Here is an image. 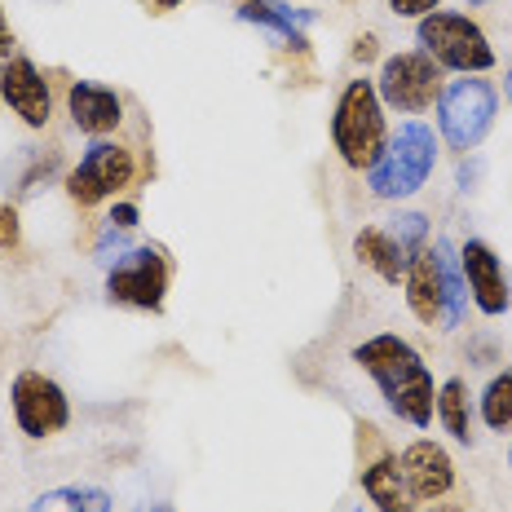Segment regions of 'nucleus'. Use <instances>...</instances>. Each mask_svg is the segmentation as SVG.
I'll return each instance as SVG.
<instances>
[{
  "label": "nucleus",
  "instance_id": "9d476101",
  "mask_svg": "<svg viewBox=\"0 0 512 512\" xmlns=\"http://www.w3.org/2000/svg\"><path fill=\"white\" fill-rule=\"evenodd\" d=\"M460 270H464L468 296H473V305L482 309L486 318L508 314V305H512L508 274H504V261H499V252L490 248L486 239H468L464 243V248H460Z\"/></svg>",
  "mask_w": 512,
  "mask_h": 512
},
{
  "label": "nucleus",
  "instance_id": "7ed1b4c3",
  "mask_svg": "<svg viewBox=\"0 0 512 512\" xmlns=\"http://www.w3.org/2000/svg\"><path fill=\"white\" fill-rule=\"evenodd\" d=\"M437 168V133L420 120H407L398 133L389 137L380 164L367 173V190L376 199H411L424 190V181L433 177Z\"/></svg>",
  "mask_w": 512,
  "mask_h": 512
},
{
  "label": "nucleus",
  "instance_id": "f8f14e48",
  "mask_svg": "<svg viewBox=\"0 0 512 512\" xmlns=\"http://www.w3.org/2000/svg\"><path fill=\"white\" fill-rule=\"evenodd\" d=\"M402 477H407L411 495L420 504H437L455 490V460L446 455V446H437L433 437H415L407 451L398 455Z\"/></svg>",
  "mask_w": 512,
  "mask_h": 512
},
{
  "label": "nucleus",
  "instance_id": "c85d7f7f",
  "mask_svg": "<svg viewBox=\"0 0 512 512\" xmlns=\"http://www.w3.org/2000/svg\"><path fill=\"white\" fill-rule=\"evenodd\" d=\"M473 177H477V164H460V190H473Z\"/></svg>",
  "mask_w": 512,
  "mask_h": 512
},
{
  "label": "nucleus",
  "instance_id": "6ab92c4d",
  "mask_svg": "<svg viewBox=\"0 0 512 512\" xmlns=\"http://www.w3.org/2000/svg\"><path fill=\"white\" fill-rule=\"evenodd\" d=\"M437 420L455 442H473V407H468V384L460 376L437 384Z\"/></svg>",
  "mask_w": 512,
  "mask_h": 512
},
{
  "label": "nucleus",
  "instance_id": "c756f323",
  "mask_svg": "<svg viewBox=\"0 0 512 512\" xmlns=\"http://www.w3.org/2000/svg\"><path fill=\"white\" fill-rule=\"evenodd\" d=\"M504 98H508V102H512V67H508V71H504Z\"/></svg>",
  "mask_w": 512,
  "mask_h": 512
},
{
  "label": "nucleus",
  "instance_id": "f03ea898",
  "mask_svg": "<svg viewBox=\"0 0 512 512\" xmlns=\"http://www.w3.org/2000/svg\"><path fill=\"white\" fill-rule=\"evenodd\" d=\"M332 146L354 173H371L389 146V124H384V102L376 93V80L358 76L340 89L332 111Z\"/></svg>",
  "mask_w": 512,
  "mask_h": 512
},
{
  "label": "nucleus",
  "instance_id": "5701e85b",
  "mask_svg": "<svg viewBox=\"0 0 512 512\" xmlns=\"http://www.w3.org/2000/svg\"><path fill=\"white\" fill-rule=\"evenodd\" d=\"M23 243V221L14 204H0V252H14Z\"/></svg>",
  "mask_w": 512,
  "mask_h": 512
},
{
  "label": "nucleus",
  "instance_id": "dca6fc26",
  "mask_svg": "<svg viewBox=\"0 0 512 512\" xmlns=\"http://www.w3.org/2000/svg\"><path fill=\"white\" fill-rule=\"evenodd\" d=\"M402 287H407V309L420 318L424 327L442 323V265H437V248H420L407 261V274H402Z\"/></svg>",
  "mask_w": 512,
  "mask_h": 512
},
{
  "label": "nucleus",
  "instance_id": "aec40b11",
  "mask_svg": "<svg viewBox=\"0 0 512 512\" xmlns=\"http://www.w3.org/2000/svg\"><path fill=\"white\" fill-rule=\"evenodd\" d=\"M27 512H111V495L102 486H58L31 499Z\"/></svg>",
  "mask_w": 512,
  "mask_h": 512
},
{
  "label": "nucleus",
  "instance_id": "7c9ffc66",
  "mask_svg": "<svg viewBox=\"0 0 512 512\" xmlns=\"http://www.w3.org/2000/svg\"><path fill=\"white\" fill-rule=\"evenodd\" d=\"M464 5H468V9H482V5H490V0H464Z\"/></svg>",
  "mask_w": 512,
  "mask_h": 512
},
{
  "label": "nucleus",
  "instance_id": "39448f33",
  "mask_svg": "<svg viewBox=\"0 0 512 512\" xmlns=\"http://www.w3.org/2000/svg\"><path fill=\"white\" fill-rule=\"evenodd\" d=\"M437 137H442L451 151H477L486 142V133L495 128V115H499V89L490 80H477V76H464V80H451L437 98Z\"/></svg>",
  "mask_w": 512,
  "mask_h": 512
},
{
  "label": "nucleus",
  "instance_id": "423d86ee",
  "mask_svg": "<svg viewBox=\"0 0 512 512\" xmlns=\"http://www.w3.org/2000/svg\"><path fill=\"white\" fill-rule=\"evenodd\" d=\"M173 287V261L159 243H142L128 248L111 261L106 270V301L124 309H142V314H159Z\"/></svg>",
  "mask_w": 512,
  "mask_h": 512
},
{
  "label": "nucleus",
  "instance_id": "20e7f679",
  "mask_svg": "<svg viewBox=\"0 0 512 512\" xmlns=\"http://www.w3.org/2000/svg\"><path fill=\"white\" fill-rule=\"evenodd\" d=\"M415 40L442 71H460V76H486L495 67V49H490L486 31L468 14L455 9H433L429 18L415 23Z\"/></svg>",
  "mask_w": 512,
  "mask_h": 512
},
{
  "label": "nucleus",
  "instance_id": "412c9836",
  "mask_svg": "<svg viewBox=\"0 0 512 512\" xmlns=\"http://www.w3.org/2000/svg\"><path fill=\"white\" fill-rule=\"evenodd\" d=\"M482 424L490 433H504V429H512V367H504V371H495L490 376V384L482 389Z\"/></svg>",
  "mask_w": 512,
  "mask_h": 512
},
{
  "label": "nucleus",
  "instance_id": "bb28decb",
  "mask_svg": "<svg viewBox=\"0 0 512 512\" xmlns=\"http://www.w3.org/2000/svg\"><path fill=\"white\" fill-rule=\"evenodd\" d=\"M9 58H14V31H9V18L0 9V62H9Z\"/></svg>",
  "mask_w": 512,
  "mask_h": 512
},
{
  "label": "nucleus",
  "instance_id": "ddd939ff",
  "mask_svg": "<svg viewBox=\"0 0 512 512\" xmlns=\"http://www.w3.org/2000/svg\"><path fill=\"white\" fill-rule=\"evenodd\" d=\"M67 115H71V124H76L84 137L102 142V137H111L115 128L124 124V98L111 89V84L71 80V89H67Z\"/></svg>",
  "mask_w": 512,
  "mask_h": 512
},
{
  "label": "nucleus",
  "instance_id": "a878e982",
  "mask_svg": "<svg viewBox=\"0 0 512 512\" xmlns=\"http://www.w3.org/2000/svg\"><path fill=\"white\" fill-rule=\"evenodd\" d=\"M137 221H142V208H137V204H115L111 217H106V226L128 234V230H137Z\"/></svg>",
  "mask_w": 512,
  "mask_h": 512
},
{
  "label": "nucleus",
  "instance_id": "2eb2a0df",
  "mask_svg": "<svg viewBox=\"0 0 512 512\" xmlns=\"http://www.w3.org/2000/svg\"><path fill=\"white\" fill-rule=\"evenodd\" d=\"M358 486H362V495H367V504L376 512H415V508H420V499L411 495L407 477H402L398 455H376V460H362Z\"/></svg>",
  "mask_w": 512,
  "mask_h": 512
},
{
  "label": "nucleus",
  "instance_id": "4468645a",
  "mask_svg": "<svg viewBox=\"0 0 512 512\" xmlns=\"http://www.w3.org/2000/svg\"><path fill=\"white\" fill-rule=\"evenodd\" d=\"M234 14H239V23L261 27L279 49L309 53L305 27L314 23V9H292V5H283V0H239Z\"/></svg>",
  "mask_w": 512,
  "mask_h": 512
},
{
  "label": "nucleus",
  "instance_id": "1a4fd4ad",
  "mask_svg": "<svg viewBox=\"0 0 512 512\" xmlns=\"http://www.w3.org/2000/svg\"><path fill=\"white\" fill-rule=\"evenodd\" d=\"M9 407H14V424L31 442H45V437L62 433L71 424L67 393L45 371H18L14 384H9Z\"/></svg>",
  "mask_w": 512,
  "mask_h": 512
},
{
  "label": "nucleus",
  "instance_id": "4be33fe9",
  "mask_svg": "<svg viewBox=\"0 0 512 512\" xmlns=\"http://www.w3.org/2000/svg\"><path fill=\"white\" fill-rule=\"evenodd\" d=\"M389 234L398 239V248L407 252V261L420 248H429V217L424 212H398V217L389 221Z\"/></svg>",
  "mask_w": 512,
  "mask_h": 512
},
{
  "label": "nucleus",
  "instance_id": "393cba45",
  "mask_svg": "<svg viewBox=\"0 0 512 512\" xmlns=\"http://www.w3.org/2000/svg\"><path fill=\"white\" fill-rule=\"evenodd\" d=\"M349 58L362 62V67H367V62H376V58H380V36H376V31H358V36H354V49H349Z\"/></svg>",
  "mask_w": 512,
  "mask_h": 512
},
{
  "label": "nucleus",
  "instance_id": "2f4dec72",
  "mask_svg": "<svg viewBox=\"0 0 512 512\" xmlns=\"http://www.w3.org/2000/svg\"><path fill=\"white\" fill-rule=\"evenodd\" d=\"M137 512H173V508H137Z\"/></svg>",
  "mask_w": 512,
  "mask_h": 512
},
{
  "label": "nucleus",
  "instance_id": "6e6552de",
  "mask_svg": "<svg viewBox=\"0 0 512 512\" xmlns=\"http://www.w3.org/2000/svg\"><path fill=\"white\" fill-rule=\"evenodd\" d=\"M137 177V159L124 142H93L80 155V164L67 173V195L80 208H98L106 199H115L124 186H133Z\"/></svg>",
  "mask_w": 512,
  "mask_h": 512
},
{
  "label": "nucleus",
  "instance_id": "a211bd4d",
  "mask_svg": "<svg viewBox=\"0 0 512 512\" xmlns=\"http://www.w3.org/2000/svg\"><path fill=\"white\" fill-rule=\"evenodd\" d=\"M437 265H442V323L460 327L464 309H468V287H464V270H460V252L451 248V239H437Z\"/></svg>",
  "mask_w": 512,
  "mask_h": 512
},
{
  "label": "nucleus",
  "instance_id": "9b49d317",
  "mask_svg": "<svg viewBox=\"0 0 512 512\" xmlns=\"http://www.w3.org/2000/svg\"><path fill=\"white\" fill-rule=\"evenodd\" d=\"M0 98H5V106L27 128H49L53 93H49V80L40 76V67L31 58H9L5 67H0Z\"/></svg>",
  "mask_w": 512,
  "mask_h": 512
},
{
  "label": "nucleus",
  "instance_id": "473e14b6",
  "mask_svg": "<svg viewBox=\"0 0 512 512\" xmlns=\"http://www.w3.org/2000/svg\"><path fill=\"white\" fill-rule=\"evenodd\" d=\"M508 464H512V451H508Z\"/></svg>",
  "mask_w": 512,
  "mask_h": 512
},
{
  "label": "nucleus",
  "instance_id": "f3484780",
  "mask_svg": "<svg viewBox=\"0 0 512 512\" xmlns=\"http://www.w3.org/2000/svg\"><path fill=\"white\" fill-rule=\"evenodd\" d=\"M354 256L358 265L376 270L384 283H402V274H407V252L398 248V239L384 226H362L354 234Z\"/></svg>",
  "mask_w": 512,
  "mask_h": 512
},
{
  "label": "nucleus",
  "instance_id": "b1692460",
  "mask_svg": "<svg viewBox=\"0 0 512 512\" xmlns=\"http://www.w3.org/2000/svg\"><path fill=\"white\" fill-rule=\"evenodd\" d=\"M389 9L398 18H415V23H420V18L433 14V9H442V0H389Z\"/></svg>",
  "mask_w": 512,
  "mask_h": 512
},
{
  "label": "nucleus",
  "instance_id": "0eeeda50",
  "mask_svg": "<svg viewBox=\"0 0 512 512\" xmlns=\"http://www.w3.org/2000/svg\"><path fill=\"white\" fill-rule=\"evenodd\" d=\"M442 89H446L442 67H437L424 49H402L380 62L376 93L384 106H393V111H402V115H420V111H429V106H437Z\"/></svg>",
  "mask_w": 512,
  "mask_h": 512
},
{
  "label": "nucleus",
  "instance_id": "f257e3e1",
  "mask_svg": "<svg viewBox=\"0 0 512 512\" xmlns=\"http://www.w3.org/2000/svg\"><path fill=\"white\" fill-rule=\"evenodd\" d=\"M354 362L371 376V384H376L380 398H384V407L398 415L402 424L429 429L433 415H437V384H433L429 362L415 354L411 340L380 332L354 349Z\"/></svg>",
  "mask_w": 512,
  "mask_h": 512
},
{
  "label": "nucleus",
  "instance_id": "cd10ccee",
  "mask_svg": "<svg viewBox=\"0 0 512 512\" xmlns=\"http://www.w3.org/2000/svg\"><path fill=\"white\" fill-rule=\"evenodd\" d=\"M142 5H146V14H173V9H181V0H142Z\"/></svg>",
  "mask_w": 512,
  "mask_h": 512
}]
</instances>
